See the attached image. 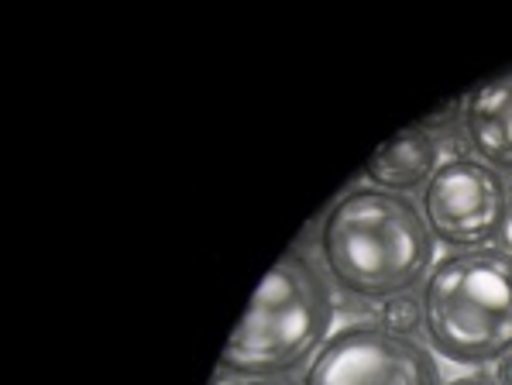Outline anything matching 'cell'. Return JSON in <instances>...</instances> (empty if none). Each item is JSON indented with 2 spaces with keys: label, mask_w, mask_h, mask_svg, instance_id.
<instances>
[{
  "label": "cell",
  "mask_w": 512,
  "mask_h": 385,
  "mask_svg": "<svg viewBox=\"0 0 512 385\" xmlns=\"http://www.w3.org/2000/svg\"><path fill=\"white\" fill-rule=\"evenodd\" d=\"M430 348L454 365H488L512 351V255L468 248L440 258L423 289Z\"/></svg>",
  "instance_id": "cell-3"
},
{
  "label": "cell",
  "mask_w": 512,
  "mask_h": 385,
  "mask_svg": "<svg viewBox=\"0 0 512 385\" xmlns=\"http://www.w3.org/2000/svg\"><path fill=\"white\" fill-rule=\"evenodd\" d=\"M451 385H502V382L492 379V375H464V379H454Z\"/></svg>",
  "instance_id": "cell-10"
},
{
  "label": "cell",
  "mask_w": 512,
  "mask_h": 385,
  "mask_svg": "<svg viewBox=\"0 0 512 385\" xmlns=\"http://www.w3.org/2000/svg\"><path fill=\"white\" fill-rule=\"evenodd\" d=\"M464 131L475 155L492 169H512V73L475 86L464 107Z\"/></svg>",
  "instance_id": "cell-6"
},
{
  "label": "cell",
  "mask_w": 512,
  "mask_h": 385,
  "mask_svg": "<svg viewBox=\"0 0 512 385\" xmlns=\"http://www.w3.org/2000/svg\"><path fill=\"white\" fill-rule=\"evenodd\" d=\"M423 217L430 234L451 248H485L502 238L509 217V190L499 169L482 159H447L423 190Z\"/></svg>",
  "instance_id": "cell-4"
},
{
  "label": "cell",
  "mask_w": 512,
  "mask_h": 385,
  "mask_svg": "<svg viewBox=\"0 0 512 385\" xmlns=\"http://www.w3.org/2000/svg\"><path fill=\"white\" fill-rule=\"evenodd\" d=\"M437 159H440L437 138H433L427 128L413 124V128L399 131L392 141H385L372 159H368L365 179L372 186H378V190L406 193V190H416V186L430 183V176L437 172Z\"/></svg>",
  "instance_id": "cell-7"
},
{
  "label": "cell",
  "mask_w": 512,
  "mask_h": 385,
  "mask_svg": "<svg viewBox=\"0 0 512 385\" xmlns=\"http://www.w3.org/2000/svg\"><path fill=\"white\" fill-rule=\"evenodd\" d=\"M303 385H440L437 361L416 337L382 324H351L313 355Z\"/></svg>",
  "instance_id": "cell-5"
},
{
  "label": "cell",
  "mask_w": 512,
  "mask_h": 385,
  "mask_svg": "<svg viewBox=\"0 0 512 385\" xmlns=\"http://www.w3.org/2000/svg\"><path fill=\"white\" fill-rule=\"evenodd\" d=\"M334 303L330 286L303 251L272 265L227 341L220 368L241 379H275L317 355L327 341Z\"/></svg>",
  "instance_id": "cell-2"
},
{
  "label": "cell",
  "mask_w": 512,
  "mask_h": 385,
  "mask_svg": "<svg viewBox=\"0 0 512 385\" xmlns=\"http://www.w3.org/2000/svg\"><path fill=\"white\" fill-rule=\"evenodd\" d=\"M502 245H506L512 255V186H509V217H506V231H502Z\"/></svg>",
  "instance_id": "cell-12"
},
{
  "label": "cell",
  "mask_w": 512,
  "mask_h": 385,
  "mask_svg": "<svg viewBox=\"0 0 512 385\" xmlns=\"http://www.w3.org/2000/svg\"><path fill=\"white\" fill-rule=\"evenodd\" d=\"M499 382L502 385H512V351L499 361Z\"/></svg>",
  "instance_id": "cell-11"
},
{
  "label": "cell",
  "mask_w": 512,
  "mask_h": 385,
  "mask_svg": "<svg viewBox=\"0 0 512 385\" xmlns=\"http://www.w3.org/2000/svg\"><path fill=\"white\" fill-rule=\"evenodd\" d=\"M330 279L361 300L409 293L433 262V234L406 193L378 186L344 193L320 227Z\"/></svg>",
  "instance_id": "cell-1"
},
{
  "label": "cell",
  "mask_w": 512,
  "mask_h": 385,
  "mask_svg": "<svg viewBox=\"0 0 512 385\" xmlns=\"http://www.w3.org/2000/svg\"><path fill=\"white\" fill-rule=\"evenodd\" d=\"M234 385H282V382H275V379H241Z\"/></svg>",
  "instance_id": "cell-13"
},
{
  "label": "cell",
  "mask_w": 512,
  "mask_h": 385,
  "mask_svg": "<svg viewBox=\"0 0 512 385\" xmlns=\"http://www.w3.org/2000/svg\"><path fill=\"white\" fill-rule=\"evenodd\" d=\"M378 324L399 337H413L416 330L427 324V317H423V296H413V293L389 296V300L382 303V310H378Z\"/></svg>",
  "instance_id": "cell-8"
},
{
  "label": "cell",
  "mask_w": 512,
  "mask_h": 385,
  "mask_svg": "<svg viewBox=\"0 0 512 385\" xmlns=\"http://www.w3.org/2000/svg\"><path fill=\"white\" fill-rule=\"evenodd\" d=\"M464 107H468V97H458L454 104H447V107H440V110H433L430 117H423L420 121V128H427V131H444V128H451L458 117H464Z\"/></svg>",
  "instance_id": "cell-9"
}]
</instances>
